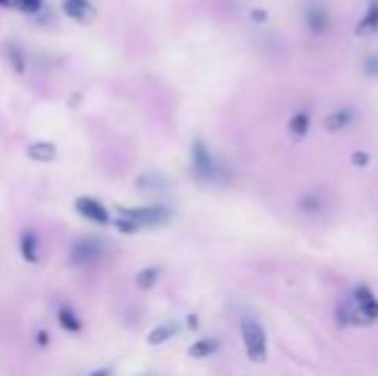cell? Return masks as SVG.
<instances>
[{
    "label": "cell",
    "instance_id": "obj_4",
    "mask_svg": "<svg viewBox=\"0 0 378 376\" xmlns=\"http://www.w3.org/2000/svg\"><path fill=\"white\" fill-rule=\"evenodd\" d=\"M103 258V242H98L93 237L77 240L70 250V263L73 266H93L95 260Z\"/></svg>",
    "mask_w": 378,
    "mask_h": 376
},
{
    "label": "cell",
    "instance_id": "obj_18",
    "mask_svg": "<svg viewBox=\"0 0 378 376\" xmlns=\"http://www.w3.org/2000/svg\"><path fill=\"white\" fill-rule=\"evenodd\" d=\"M5 52H8V60H11L13 70H16V73H23V54H21V49H16L13 44H8V47H5Z\"/></svg>",
    "mask_w": 378,
    "mask_h": 376
},
{
    "label": "cell",
    "instance_id": "obj_25",
    "mask_svg": "<svg viewBox=\"0 0 378 376\" xmlns=\"http://www.w3.org/2000/svg\"><path fill=\"white\" fill-rule=\"evenodd\" d=\"M0 5H13V0H0Z\"/></svg>",
    "mask_w": 378,
    "mask_h": 376
},
{
    "label": "cell",
    "instance_id": "obj_3",
    "mask_svg": "<svg viewBox=\"0 0 378 376\" xmlns=\"http://www.w3.org/2000/svg\"><path fill=\"white\" fill-rule=\"evenodd\" d=\"M242 343H244V353L255 364H263L268 355V340H265V330L260 323L255 320H242Z\"/></svg>",
    "mask_w": 378,
    "mask_h": 376
},
{
    "label": "cell",
    "instance_id": "obj_9",
    "mask_svg": "<svg viewBox=\"0 0 378 376\" xmlns=\"http://www.w3.org/2000/svg\"><path fill=\"white\" fill-rule=\"evenodd\" d=\"M21 255L26 263H39V240L32 232H23L21 235Z\"/></svg>",
    "mask_w": 378,
    "mask_h": 376
},
{
    "label": "cell",
    "instance_id": "obj_12",
    "mask_svg": "<svg viewBox=\"0 0 378 376\" xmlns=\"http://www.w3.org/2000/svg\"><path fill=\"white\" fill-rule=\"evenodd\" d=\"M376 29H378V5L370 3L368 5V13L363 16V21L355 26V34L357 36H368V34H373Z\"/></svg>",
    "mask_w": 378,
    "mask_h": 376
},
{
    "label": "cell",
    "instance_id": "obj_5",
    "mask_svg": "<svg viewBox=\"0 0 378 376\" xmlns=\"http://www.w3.org/2000/svg\"><path fill=\"white\" fill-rule=\"evenodd\" d=\"M193 171L199 175L201 181H219V165L214 162V158L209 155V150L203 147V142H196L193 145Z\"/></svg>",
    "mask_w": 378,
    "mask_h": 376
},
{
    "label": "cell",
    "instance_id": "obj_15",
    "mask_svg": "<svg viewBox=\"0 0 378 376\" xmlns=\"http://www.w3.org/2000/svg\"><path fill=\"white\" fill-rule=\"evenodd\" d=\"M306 129H309V116H306L304 111H301V114H294L291 121H288V131H291L294 137H304Z\"/></svg>",
    "mask_w": 378,
    "mask_h": 376
},
{
    "label": "cell",
    "instance_id": "obj_8",
    "mask_svg": "<svg viewBox=\"0 0 378 376\" xmlns=\"http://www.w3.org/2000/svg\"><path fill=\"white\" fill-rule=\"evenodd\" d=\"M57 323H60V327H62L64 333H80L83 330V320L77 317V312L73 310V307H60L57 310Z\"/></svg>",
    "mask_w": 378,
    "mask_h": 376
},
{
    "label": "cell",
    "instance_id": "obj_24",
    "mask_svg": "<svg viewBox=\"0 0 378 376\" xmlns=\"http://www.w3.org/2000/svg\"><path fill=\"white\" fill-rule=\"evenodd\" d=\"M250 16L255 18V21H265V11H252Z\"/></svg>",
    "mask_w": 378,
    "mask_h": 376
},
{
    "label": "cell",
    "instance_id": "obj_10",
    "mask_svg": "<svg viewBox=\"0 0 378 376\" xmlns=\"http://www.w3.org/2000/svg\"><path fill=\"white\" fill-rule=\"evenodd\" d=\"M54 155H57V150H54L52 142H34V145H29V158L36 162H52Z\"/></svg>",
    "mask_w": 378,
    "mask_h": 376
},
{
    "label": "cell",
    "instance_id": "obj_6",
    "mask_svg": "<svg viewBox=\"0 0 378 376\" xmlns=\"http://www.w3.org/2000/svg\"><path fill=\"white\" fill-rule=\"evenodd\" d=\"M75 212L85 219H90L95 225H108L111 222V216L105 212V206L101 201H95L90 196H80V199H75Z\"/></svg>",
    "mask_w": 378,
    "mask_h": 376
},
{
    "label": "cell",
    "instance_id": "obj_20",
    "mask_svg": "<svg viewBox=\"0 0 378 376\" xmlns=\"http://www.w3.org/2000/svg\"><path fill=\"white\" fill-rule=\"evenodd\" d=\"M353 162H355L357 168H366V165H368V155H366V152H353Z\"/></svg>",
    "mask_w": 378,
    "mask_h": 376
},
{
    "label": "cell",
    "instance_id": "obj_23",
    "mask_svg": "<svg viewBox=\"0 0 378 376\" xmlns=\"http://www.w3.org/2000/svg\"><path fill=\"white\" fill-rule=\"evenodd\" d=\"M368 73H378V57H370L368 60Z\"/></svg>",
    "mask_w": 378,
    "mask_h": 376
},
{
    "label": "cell",
    "instance_id": "obj_7",
    "mask_svg": "<svg viewBox=\"0 0 378 376\" xmlns=\"http://www.w3.org/2000/svg\"><path fill=\"white\" fill-rule=\"evenodd\" d=\"M62 11L67 18H73L77 23H90L95 18V8L90 0H64Z\"/></svg>",
    "mask_w": 378,
    "mask_h": 376
},
{
    "label": "cell",
    "instance_id": "obj_2",
    "mask_svg": "<svg viewBox=\"0 0 378 376\" xmlns=\"http://www.w3.org/2000/svg\"><path fill=\"white\" fill-rule=\"evenodd\" d=\"M170 212L162 206H142V209H118L116 227L121 232H139L144 227H158L168 222Z\"/></svg>",
    "mask_w": 378,
    "mask_h": 376
},
{
    "label": "cell",
    "instance_id": "obj_21",
    "mask_svg": "<svg viewBox=\"0 0 378 376\" xmlns=\"http://www.w3.org/2000/svg\"><path fill=\"white\" fill-rule=\"evenodd\" d=\"M88 376H114V368L111 366H103V368H93Z\"/></svg>",
    "mask_w": 378,
    "mask_h": 376
},
{
    "label": "cell",
    "instance_id": "obj_14",
    "mask_svg": "<svg viewBox=\"0 0 378 376\" xmlns=\"http://www.w3.org/2000/svg\"><path fill=\"white\" fill-rule=\"evenodd\" d=\"M158 279H160V268H155V266H152V268H144L137 273V286L147 291L158 284Z\"/></svg>",
    "mask_w": 378,
    "mask_h": 376
},
{
    "label": "cell",
    "instance_id": "obj_13",
    "mask_svg": "<svg viewBox=\"0 0 378 376\" xmlns=\"http://www.w3.org/2000/svg\"><path fill=\"white\" fill-rule=\"evenodd\" d=\"M178 333V327L175 325H160V327H155L152 333H149L147 343L149 345H160V343H168L173 335Z\"/></svg>",
    "mask_w": 378,
    "mask_h": 376
},
{
    "label": "cell",
    "instance_id": "obj_1",
    "mask_svg": "<svg viewBox=\"0 0 378 376\" xmlns=\"http://www.w3.org/2000/svg\"><path fill=\"white\" fill-rule=\"evenodd\" d=\"M378 320V299L368 286H355V291L340 304V323L373 325Z\"/></svg>",
    "mask_w": 378,
    "mask_h": 376
},
{
    "label": "cell",
    "instance_id": "obj_16",
    "mask_svg": "<svg viewBox=\"0 0 378 376\" xmlns=\"http://www.w3.org/2000/svg\"><path fill=\"white\" fill-rule=\"evenodd\" d=\"M350 118H353V114H350V111H337V114H329V116H327V129H329V131L342 129V127H347V124H350Z\"/></svg>",
    "mask_w": 378,
    "mask_h": 376
},
{
    "label": "cell",
    "instance_id": "obj_19",
    "mask_svg": "<svg viewBox=\"0 0 378 376\" xmlns=\"http://www.w3.org/2000/svg\"><path fill=\"white\" fill-rule=\"evenodd\" d=\"M309 26H312V29H314L316 34L322 32V29L327 26L325 13H322V11H312V13H309Z\"/></svg>",
    "mask_w": 378,
    "mask_h": 376
},
{
    "label": "cell",
    "instance_id": "obj_11",
    "mask_svg": "<svg viewBox=\"0 0 378 376\" xmlns=\"http://www.w3.org/2000/svg\"><path fill=\"white\" fill-rule=\"evenodd\" d=\"M219 351V340H214V338H201L196 343L188 348L190 358H209L211 353H216Z\"/></svg>",
    "mask_w": 378,
    "mask_h": 376
},
{
    "label": "cell",
    "instance_id": "obj_22",
    "mask_svg": "<svg viewBox=\"0 0 378 376\" xmlns=\"http://www.w3.org/2000/svg\"><path fill=\"white\" fill-rule=\"evenodd\" d=\"M36 343L42 345H49V335H47V330H39V333H36Z\"/></svg>",
    "mask_w": 378,
    "mask_h": 376
},
{
    "label": "cell",
    "instance_id": "obj_17",
    "mask_svg": "<svg viewBox=\"0 0 378 376\" xmlns=\"http://www.w3.org/2000/svg\"><path fill=\"white\" fill-rule=\"evenodd\" d=\"M44 5V0H13V8H18L21 13H39Z\"/></svg>",
    "mask_w": 378,
    "mask_h": 376
}]
</instances>
